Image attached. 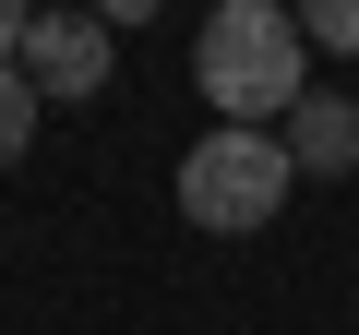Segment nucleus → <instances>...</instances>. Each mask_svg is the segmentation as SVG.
<instances>
[{"mask_svg": "<svg viewBox=\"0 0 359 335\" xmlns=\"http://www.w3.org/2000/svg\"><path fill=\"white\" fill-rule=\"evenodd\" d=\"M13 72L36 84V108H72V96H96V84L120 72V36H108V25L84 13V0H72V13H36V25H25Z\"/></svg>", "mask_w": 359, "mask_h": 335, "instance_id": "7ed1b4c3", "label": "nucleus"}, {"mask_svg": "<svg viewBox=\"0 0 359 335\" xmlns=\"http://www.w3.org/2000/svg\"><path fill=\"white\" fill-rule=\"evenodd\" d=\"M25 144H36V84L0 60V168H25Z\"/></svg>", "mask_w": 359, "mask_h": 335, "instance_id": "39448f33", "label": "nucleus"}, {"mask_svg": "<svg viewBox=\"0 0 359 335\" xmlns=\"http://www.w3.org/2000/svg\"><path fill=\"white\" fill-rule=\"evenodd\" d=\"M25 25H36V0H0V60L25 48Z\"/></svg>", "mask_w": 359, "mask_h": 335, "instance_id": "0eeeda50", "label": "nucleus"}, {"mask_svg": "<svg viewBox=\"0 0 359 335\" xmlns=\"http://www.w3.org/2000/svg\"><path fill=\"white\" fill-rule=\"evenodd\" d=\"M84 13H96V25L120 36V25H144V13H156V0H84Z\"/></svg>", "mask_w": 359, "mask_h": 335, "instance_id": "6e6552de", "label": "nucleus"}, {"mask_svg": "<svg viewBox=\"0 0 359 335\" xmlns=\"http://www.w3.org/2000/svg\"><path fill=\"white\" fill-rule=\"evenodd\" d=\"M276 144H287V168H299V180H359V96L311 84V96L276 120Z\"/></svg>", "mask_w": 359, "mask_h": 335, "instance_id": "20e7f679", "label": "nucleus"}, {"mask_svg": "<svg viewBox=\"0 0 359 335\" xmlns=\"http://www.w3.org/2000/svg\"><path fill=\"white\" fill-rule=\"evenodd\" d=\"M287 192H299V168H287V144H276V132L216 120L192 156H180V216H192V228H216V240L276 228V204H287Z\"/></svg>", "mask_w": 359, "mask_h": 335, "instance_id": "f03ea898", "label": "nucleus"}, {"mask_svg": "<svg viewBox=\"0 0 359 335\" xmlns=\"http://www.w3.org/2000/svg\"><path fill=\"white\" fill-rule=\"evenodd\" d=\"M192 84H204L216 120L276 132V120L311 96V36H299V13H287V0H216L204 36H192Z\"/></svg>", "mask_w": 359, "mask_h": 335, "instance_id": "f257e3e1", "label": "nucleus"}, {"mask_svg": "<svg viewBox=\"0 0 359 335\" xmlns=\"http://www.w3.org/2000/svg\"><path fill=\"white\" fill-rule=\"evenodd\" d=\"M287 13H299V36H311V48L359 60V0H287Z\"/></svg>", "mask_w": 359, "mask_h": 335, "instance_id": "423d86ee", "label": "nucleus"}]
</instances>
